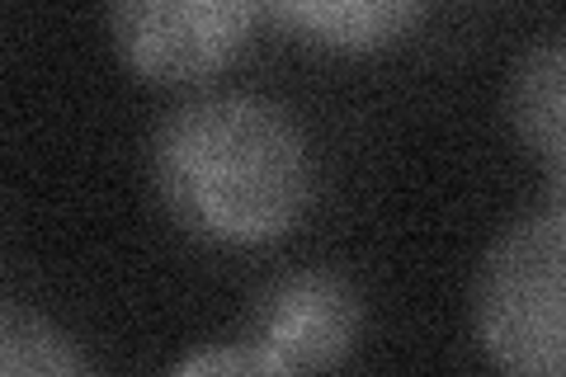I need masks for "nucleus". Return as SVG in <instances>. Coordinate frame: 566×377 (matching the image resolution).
<instances>
[{
    "label": "nucleus",
    "instance_id": "nucleus-1",
    "mask_svg": "<svg viewBox=\"0 0 566 377\" xmlns=\"http://www.w3.org/2000/svg\"><path fill=\"white\" fill-rule=\"evenodd\" d=\"M156 193L185 231L218 245H264L312 203L316 166L303 128L260 95L180 104L151 147Z\"/></svg>",
    "mask_w": 566,
    "mask_h": 377
},
{
    "label": "nucleus",
    "instance_id": "nucleus-2",
    "mask_svg": "<svg viewBox=\"0 0 566 377\" xmlns=\"http://www.w3.org/2000/svg\"><path fill=\"white\" fill-rule=\"evenodd\" d=\"M472 331L510 377H566V227L524 218L476 264Z\"/></svg>",
    "mask_w": 566,
    "mask_h": 377
},
{
    "label": "nucleus",
    "instance_id": "nucleus-3",
    "mask_svg": "<svg viewBox=\"0 0 566 377\" xmlns=\"http://www.w3.org/2000/svg\"><path fill=\"white\" fill-rule=\"evenodd\" d=\"M255 10L237 0H133L109 14L114 43L151 81H203L237 57Z\"/></svg>",
    "mask_w": 566,
    "mask_h": 377
},
{
    "label": "nucleus",
    "instance_id": "nucleus-4",
    "mask_svg": "<svg viewBox=\"0 0 566 377\" xmlns=\"http://www.w3.org/2000/svg\"><path fill=\"white\" fill-rule=\"evenodd\" d=\"M359 293L331 269H297L274 279L255 302V345L283 368H331L359 339Z\"/></svg>",
    "mask_w": 566,
    "mask_h": 377
},
{
    "label": "nucleus",
    "instance_id": "nucleus-5",
    "mask_svg": "<svg viewBox=\"0 0 566 377\" xmlns=\"http://www.w3.org/2000/svg\"><path fill=\"white\" fill-rule=\"evenodd\" d=\"M505 109L515 133L547 160L566 156V33L543 39L510 71Z\"/></svg>",
    "mask_w": 566,
    "mask_h": 377
},
{
    "label": "nucleus",
    "instance_id": "nucleus-6",
    "mask_svg": "<svg viewBox=\"0 0 566 377\" xmlns=\"http://www.w3.org/2000/svg\"><path fill=\"white\" fill-rule=\"evenodd\" d=\"M420 14L424 10L411 6V0H303V6H274V20L345 52L397 43L406 29L420 24Z\"/></svg>",
    "mask_w": 566,
    "mask_h": 377
},
{
    "label": "nucleus",
    "instance_id": "nucleus-7",
    "mask_svg": "<svg viewBox=\"0 0 566 377\" xmlns=\"http://www.w3.org/2000/svg\"><path fill=\"white\" fill-rule=\"evenodd\" d=\"M0 377H95L76 339L52 321L6 307L0 316Z\"/></svg>",
    "mask_w": 566,
    "mask_h": 377
},
{
    "label": "nucleus",
    "instance_id": "nucleus-8",
    "mask_svg": "<svg viewBox=\"0 0 566 377\" xmlns=\"http://www.w3.org/2000/svg\"><path fill=\"white\" fill-rule=\"evenodd\" d=\"M166 377H293V368H283L260 345H208L180 358Z\"/></svg>",
    "mask_w": 566,
    "mask_h": 377
},
{
    "label": "nucleus",
    "instance_id": "nucleus-9",
    "mask_svg": "<svg viewBox=\"0 0 566 377\" xmlns=\"http://www.w3.org/2000/svg\"><path fill=\"white\" fill-rule=\"evenodd\" d=\"M547 218L566 227V156L553 160V179H547Z\"/></svg>",
    "mask_w": 566,
    "mask_h": 377
}]
</instances>
